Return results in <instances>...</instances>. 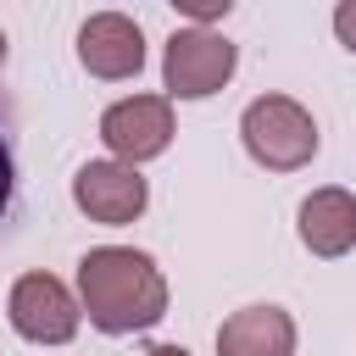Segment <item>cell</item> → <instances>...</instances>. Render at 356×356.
Listing matches in <instances>:
<instances>
[{
    "label": "cell",
    "mask_w": 356,
    "mask_h": 356,
    "mask_svg": "<svg viewBox=\"0 0 356 356\" xmlns=\"http://www.w3.org/2000/svg\"><path fill=\"white\" fill-rule=\"evenodd\" d=\"M78 300L100 334H139L167 317V278L134 245H95L78 261Z\"/></svg>",
    "instance_id": "cell-1"
},
{
    "label": "cell",
    "mask_w": 356,
    "mask_h": 356,
    "mask_svg": "<svg viewBox=\"0 0 356 356\" xmlns=\"http://www.w3.org/2000/svg\"><path fill=\"white\" fill-rule=\"evenodd\" d=\"M239 139H245L250 161L267 172H300L317 156V122L289 95H256L239 117Z\"/></svg>",
    "instance_id": "cell-2"
},
{
    "label": "cell",
    "mask_w": 356,
    "mask_h": 356,
    "mask_svg": "<svg viewBox=\"0 0 356 356\" xmlns=\"http://www.w3.org/2000/svg\"><path fill=\"white\" fill-rule=\"evenodd\" d=\"M234 67H239V50L222 33L200 28V22L178 28L167 39V50H161V83H167L172 100H206V95H217L234 78Z\"/></svg>",
    "instance_id": "cell-3"
},
{
    "label": "cell",
    "mask_w": 356,
    "mask_h": 356,
    "mask_svg": "<svg viewBox=\"0 0 356 356\" xmlns=\"http://www.w3.org/2000/svg\"><path fill=\"white\" fill-rule=\"evenodd\" d=\"M6 317L33 345H67L83 323V300H72V289L56 273H22L6 295Z\"/></svg>",
    "instance_id": "cell-4"
},
{
    "label": "cell",
    "mask_w": 356,
    "mask_h": 356,
    "mask_svg": "<svg viewBox=\"0 0 356 356\" xmlns=\"http://www.w3.org/2000/svg\"><path fill=\"white\" fill-rule=\"evenodd\" d=\"M100 139L117 161H150L172 145V95H128L117 106H106L100 117Z\"/></svg>",
    "instance_id": "cell-5"
},
{
    "label": "cell",
    "mask_w": 356,
    "mask_h": 356,
    "mask_svg": "<svg viewBox=\"0 0 356 356\" xmlns=\"http://www.w3.org/2000/svg\"><path fill=\"white\" fill-rule=\"evenodd\" d=\"M72 200L89 222H106V228H128L145 200H150V184L139 178L134 161H83L78 178H72Z\"/></svg>",
    "instance_id": "cell-6"
},
{
    "label": "cell",
    "mask_w": 356,
    "mask_h": 356,
    "mask_svg": "<svg viewBox=\"0 0 356 356\" xmlns=\"http://www.w3.org/2000/svg\"><path fill=\"white\" fill-rule=\"evenodd\" d=\"M78 61H83L89 78H106V83L139 78V67H145V33H139V22L122 17V11H95L78 28Z\"/></svg>",
    "instance_id": "cell-7"
},
{
    "label": "cell",
    "mask_w": 356,
    "mask_h": 356,
    "mask_svg": "<svg viewBox=\"0 0 356 356\" xmlns=\"http://www.w3.org/2000/svg\"><path fill=\"white\" fill-rule=\"evenodd\" d=\"M300 245L312 250V256H323V261H334V256H345L350 245H356V195L350 189H339V184H323V189H312L306 200H300Z\"/></svg>",
    "instance_id": "cell-8"
},
{
    "label": "cell",
    "mask_w": 356,
    "mask_h": 356,
    "mask_svg": "<svg viewBox=\"0 0 356 356\" xmlns=\"http://www.w3.org/2000/svg\"><path fill=\"white\" fill-rule=\"evenodd\" d=\"M217 356H295V317L284 306H239L217 328Z\"/></svg>",
    "instance_id": "cell-9"
},
{
    "label": "cell",
    "mask_w": 356,
    "mask_h": 356,
    "mask_svg": "<svg viewBox=\"0 0 356 356\" xmlns=\"http://www.w3.org/2000/svg\"><path fill=\"white\" fill-rule=\"evenodd\" d=\"M17 195V156H11V134H6V111H0V217L11 211Z\"/></svg>",
    "instance_id": "cell-10"
},
{
    "label": "cell",
    "mask_w": 356,
    "mask_h": 356,
    "mask_svg": "<svg viewBox=\"0 0 356 356\" xmlns=\"http://www.w3.org/2000/svg\"><path fill=\"white\" fill-rule=\"evenodd\" d=\"M167 6H172V11H184V17H189V22H200V28L234 11V0H167Z\"/></svg>",
    "instance_id": "cell-11"
},
{
    "label": "cell",
    "mask_w": 356,
    "mask_h": 356,
    "mask_svg": "<svg viewBox=\"0 0 356 356\" xmlns=\"http://www.w3.org/2000/svg\"><path fill=\"white\" fill-rule=\"evenodd\" d=\"M334 39L356 56V0H339V6H334Z\"/></svg>",
    "instance_id": "cell-12"
},
{
    "label": "cell",
    "mask_w": 356,
    "mask_h": 356,
    "mask_svg": "<svg viewBox=\"0 0 356 356\" xmlns=\"http://www.w3.org/2000/svg\"><path fill=\"white\" fill-rule=\"evenodd\" d=\"M145 356H189L184 345H156V350H145Z\"/></svg>",
    "instance_id": "cell-13"
},
{
    "label": "cell",
    "mask_w": 356,
    "mask_h": 356,
    "mask_svg": "<svg viewBox=\"0 0 356 356\" xmlns=\"http://www.w3.org/2000/svg\"><path fill=\"white\" fill-rule=\"evenodd\" d=\"M0 67H6V33H0Z\"/></svg>",
    "instance_id": "cell-14"
}]
</instances>
